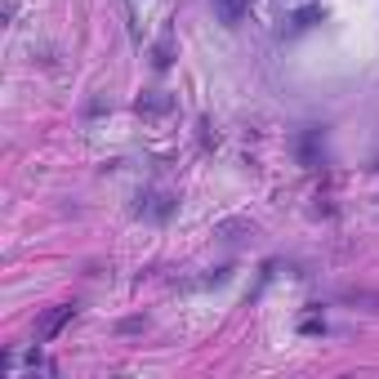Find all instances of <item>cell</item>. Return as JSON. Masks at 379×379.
<instances>
[{"mask_svg": "<svg viewBox=\"0 0 379 379\" xmlns=\"http://www.w3.org/2000/svg\"><path fill=\"white\" fill-rule=\"evenodd\" d=\"M72 312H76L72 304H63V308H54V312H45V317H41V326H36V339H41V343H45V339H54V335L63 331V326L72 321Z\"/></svg>", "mask_w": 379, "mask_h": 379, "instance_id": "1", "label": "cell"}, {"mask_svg": "<svg viewBox=\"0 0 379 379\" xmlns=\"http://www.w3.org/2000/svg\"><path fill=\"white\" fill-rule=\"evenodd\" d=\"M214 5H219V18H223L228 27H237V23L245 18V5H250V0H214Z\"/></svg>", "mask_w": 379, "mask_h": 379, "instance_id": "2", "label": "cell"}]
</instances>
